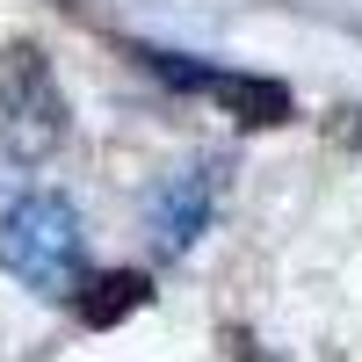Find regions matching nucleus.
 Segmentation results:
<instances>
[{
  "instance_id": "1",
  "label": "nucleus",
  "mask_w": 362,
  "mask_h": 362,
  "mask_svg": "<svg viewBox=\"0 0 362 362\" xmlns=\"http://www.w3.org/2000/svg\"><path fill=\"white\" fill-rule=\"evenodd\" d=\"M0 268L37 290V297H73L87 290V232H80V210L51 189H29L0 210Z\"/></svg>"
},
{
  "instance_id": "2",
  "label": "nucleus",
  "mask_w": 362,
  "mask_h": 362,
  "mask_svg": "<svg viewBox=\"0 0 362 362\" xmlns=\"http://www.w3.org/2000/svg\"><path fill=\"white\" fill-rule=\"evenodd\" d=\"M66 145V95L29 44L0 51V174H29Z\"/></svg>"
},
{
  "instance_id": "3",
  "label": "nucleus",
  "mask_w": 362,
  "mask_h": 362,
  "mask_svg": "<svg viewBox=\"0 0 362 362\" xmlns=\"http://www.w3.org/2000/svg\"><path fill=\"white\" fill-rule=\"evenodd\" d=\"M218 174H225L218 160H196V167L167 174L160 189H153V203H145V232H153L160 254H189L196 239H203L210 210H218Z\"/></svg>"
},
{
  "instance_id": "4",
  "label": "nucleus",
  "mask_w": 362,
  "mask_h": 362,
  "mask_svg": "<svg viewBox=\"0 0 362 362\" xmlns=\"http://www.w3.org/2000/svg\"><path fill=\"white\" fill-rule=\"evenodd\" d=\"M210 95H218L239 124H254V131H268V124H283L290 116V87L283 80H254V73H210Z\"/></svg>"
},
{
  "instance_id": "5",
  "label": "nucleus",
  "mask_w": 362,
  "mask_h": 362,
  "mask_svg": "<svg viewBox=\"0 0 362 362\" xmlns=\"http://www.w3.org/2000/svg\"><path fill=\"white\" fill-rule=\"evenodd\" d=\"M145 297H153V283H145L138 268H116V276H95L80 290V319L87 326H116V319H131Z\"/></svg>"
}]
</instances>
